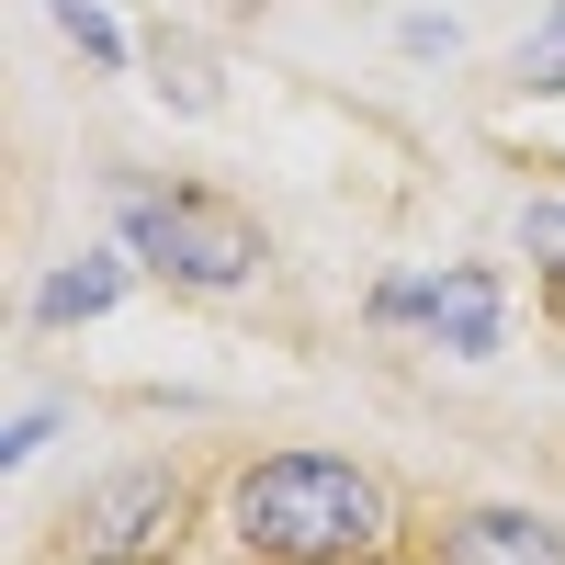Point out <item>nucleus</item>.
<instances>
[{
    "label": "nucleus",
    "instance_id": "nucleus-1",
    "mask_svg": "<svg viewBox=\"0 0 565 565\" xmlns=\"http://www.w3.org/2000/svg\"><path fill=\"white\" fill-rule=\"evenodd\" d=\"M215 532H226L238 565H396L407 554V509L362 452L271 441L249 463H226Z\"/></svg>",
    "mask_w": 565,
    "mask_h": 565
},
{
    "label": "nucleus",
    "instance_id": "nucleus-2",
    "mask_svg": "<svg viewBox=\"0 0 565 565\" xmlns=\"http://www.w3.org/2000/svg\"><path fill=\"white\" fill-rule=\"evenodd\" d=\"M114 238H125V260H148L159 282H181V295H238V282H260V260H271L260 215L204 193V181H170V193L136 181L114 204Z\"/></svg>",
    "mask_w": 565,
    "mask_h": 565
},
{
    "label": "nucleus",
    "instance_id": "nucleus-3",
    "mask_svg": "<svg viewBox=\"0 0 565 565\" xmlns=\"http://www.w3.org/2000/svg\"><path fill=\"white\" fill-rule=\"evenodd\" d=\"M193 509H204V487L181 476L170 452L103 463V476L57 509V565H170L193 543Z\"/></svg>",
    "mask_w": 565,
    "mask_h": 565
},
{
    "label": "nucleus",
    "instance_id": "nucleus-4",
    "mask_svg": "<svg viewBox=\"0 0 565 565\" xmlns=\"http://www.w3.org/2000/svg\"><path fill=\"white\" fill-rule=\"evenodd\" d=\"M373 328H430L452 362H487L509 340V295L487 260H452V271H385L373 282Z\"/></svg>",
    "mask_w": 565,
    "mask_h": 565
},
{
    "label": "nucleus",
    "instance_id": "nucleus-5",
    "mask_svg": "<svg viewBox=\"0 0 565 565\" xmlns=\"http://www.w3.org/2000/svg\"><path fill=\"white\" fill-rule=\"evenodd\" d=\"M396 565H565V521L521 498H452V509H418L407 554Z\"/></svg>",
    "mask_w": 565,
    "mask_h": 565
},
{
    "label": "nucleus",
    "instance_id": "nucleus-6",
    "mask_svg": "<svg viewBox=\"0 0 565 565\" xmlns=\"http://www.w3.org/2000/svg\"><path fill=\"white\" fill-rule=\"evenodd\" d=\"M114 295H125V249H90V260H68V271L34 282V328H90Z\"/></svg>",
    "mask_w": 565,
    "mask_h": 565
},
{
    "label": "nucleus",
    "instance_id": "nucleus-7",
    "mask_svg": "<svg viewBox=\"0 0 565 565\" xmlns=\"http://www.w3.org/2000/svg\"><path fill=\"white\" fill-rule=\"evenodd\" d=\"M45 12H57V34L79 45L90 68H125L136 45H125V23H114V0H45Z\"/></svg>",
    "mask_w": 565,
    "mask_h": 565
},
{
    "label": "nucleus",
    "instance_id": "nucleus-8",
    "mask_svg": "<svg viewBox=\"0 0 565 565\" xmlns=\"http://www.w3.org/2000/svg\"><path fill=\"white\" fill-rule=\"evenodd\" d=\"M521 90H565V0L521 34Z\"/></svg>",
    "mask_w": 565,
    "mask_h": 565
},
{
    "label": "nucleus",
    "instance_id": "nucleus-9",
    "mask_svg": "<svg viewBox=\"0 0 565 565\" xmlns=\"http://www.w3.org/2000/svg\"><path fill=\"white\" fill-rule=\"evenodd\" d=\"M521 249H543V271H565V204H521Z\"/></svg>",
    "mask_w": 565,
    "mask_h": 565
},
{
    "label": "nucleus",
    "instance_id": "nucleus-10",
    "mask_svg": "<svg viewBox=\"0 0 565 565\" xmlns=\"http://www.w3.org/2000/svg\"><path fill=\"white\" fill-rule=\"evenodd\" d=\"M45 441H57V407H23V418H12V441H0V463H34Z\"/></svg>",
    "mask_w": 565,
    "mask_h": 565
}]
</instances>
